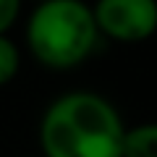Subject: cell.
Masks as SVG:
<instances>
[{
  "instance_id": "6da1fadb",
  "label": "cell",
  "mask_w": 157,
  "mask_h": 157,
  "mask_svg": "<svg viewBox=\"0 0 157 157\" xmlns=\"http://www.w3.org/2000/svg\"><path fill=\"white\" fill-rule=\"evenodd\" d=\"M126 126L97 92H66L42 115V157H123Z\"/></svg>"
},
{
  "instance_id": "7a4b0ae2",
  "label": "cell",
  "mask_w": 157,
  "mask_h": 157,
  "mask_svg": "<svg viewBox=\"0 0 157 157\" xmlns=\"http://www.w3.org/2000/svg\"><path fill=\"white\" fill-rule=\"evenodd\" d=\"M97 37L94 13L84 0H37L26 21L29 52L55 71L81 66L92 55Z\"/></svg>"
},
{
  "instance_id": "3957f363",
  "label": "cell",
  "mask_w": 157,
  "mask_h": 157,
  "mask_svg": "<svg viewBox=\"0 0 157 157\" xmlns=\"http://www.w3.org/2000/svg\"><path fill=\"white\" fill-rule=\"evenodd\" d=\"M92 13L97 32L113 42L136 45L157 32V0H97Z\"/></svg>"
},
{
  "instance_id": "277c9868",
  "label": "cell",
  "mask_w": 157,
  "mask_h": 157,
  "mask_svg": "<svg viewBox=\"0 0 157 157\" xmlns=\"http://www.w3.org/2000/svg\"><path fill=\"white\" fill-rule=\"evenodd\" d=\"M123 157H157V121L126 128Z\"/></svg>"
},
{
  "instance_id": "5b68a950",
  "label": "cell",
  "mask_w": 157,
  "mask_h": 157,
  "mask_svg": "<svg viewBox=\"0 0 157 157\" xmlns=\"http://www.w3.org/2000/svg\"><path fill=\"white\" fill-rule=\"evenodd\" d=\"M21 68V50L8 34H0V86L11 84Z\"/></svg>"
},
{
  "instance_id": "8992f818",
  "label": "cell",
  "mask_w": 157,
  "mask_h": 157,
  "mask_svg": "<svg viewBox=\"0 0 157 157\" xmlns=\"http://www.w3.org/2000/svg\"><path fill=\"white\" fill-rule=\"evenodd\" d=\"M21 13V0H0V34H8Z\"/></svg>"
},
{
  "instance_id": "52a82bcc",
  "label": "cell",
  "mask_w": 157,
  "mask_h": 157,
  "mask_svg": "<svg viewBox=\"0 0 157 157\" xmlns=\"http://www.w3.org/2000/svg\"><path fill=\"white\" fill-rule=\"evenodd\" d=\"M39 157H42V155H39Z\"/></svg>"
}]
</instances>
